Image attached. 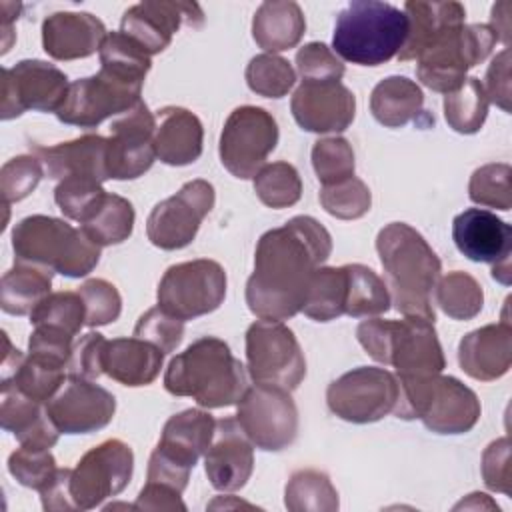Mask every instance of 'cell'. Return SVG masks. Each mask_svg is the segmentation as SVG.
Segmentation results:
<instances>
[{
  "label": "cell",
  "mask_w": 512,
  "mask_h": 512,
  "mask_svg": "<svg viewBox=\"0 0 512 512\" xmlns=\"http://www.w3.org/2000/svg\"><path fill=\"white\" fill-rule=\"evenodd\" d=\"M332 252L330 232L312 216H294L264 232L246 282V304L262 320H288L302 312L314 272Z\"/></svg>",
  "instance_id": "cell-1"
},
{
  "label": "cell",
  "mask_w": 512,
  "mask_h": 512,
  "mask_svg": "<svg viewBox=\"0 0 512 512\" xmlns=\"http://www.w3.org/2000/svg\"><path fill=\"white\" fill-rule=\"evenodd\" d=\"M376 250L396 310L434 322V290L442 264L426 238L406 222H392L378 232Z\"/></svg>",
  "instance_id": "cell-2"
},
{
  "label": "cell",
  "mask_w": 512,
  "mask_h": 512,
  "mask_svg": "<svg viewBox=\"0 0 512 512\" xmlns=\"http://www.w3.org/2000/svg\"><path fill=\"white\" fill-rule=\"evenodd\" d=\"M164 388L174 396L194 398L202 408H224L238 404L248 388V374L224 340L202 336L170 360Z\"/></svg>",
  "instance_id": "cell-3"
},
{
  "label": "cell",
  "mask_w": 512,
  "mask_h": 512,
  "mask_svg": "<svg viewBox=\"0 0 512 512\" xmlns=\"http://www.w3.org/2000/svg\"><path fill=\"white\" fill-rule=\"evenodd\" d=\"M406 36L404 10L378 0H354L336 16L332 52L358 66H378L398 56Z\"/></svg>",
  "instance_id": "cell-4"
},
{
  "label": "cell",
  "mask_w": 512,
  "mask_h": 512,
  "mask_svg": "<svg viewBox=\"0 0 512 512\" xmlns=\"http://www.w3.org/2000/svg\"><path fill=\"white\" fill-rule=\"evenodd\" d=\"M356 338L370 358L394 366L396 378L440 374L446 366L434 322L426 318L362 320L356 328Z\"/></svg>",
  "instance_id": "cell-5"
},
{
  "label": "cell",
  "mask_w": 512,
  "mask_h": 512,
  "mask_svg": "<svg viewBox=\"0 0 512 512\" xmlns=\"http://www.w3.org/2000/svg\"><path fill=\"white\" fill-rule=\"evenodd\" d=\"M396 380L398 400L392 412L398 418H418L436 434H464L476 426L480 400L458 378L430 374Z\"/></svg>",
  "instance_id": "cell-6"
},
{
  "label": "cell",
  "mask_w": 512,
  "mask_h": 512,
  "mask_svg": "<svg viewBox=\"0 0 512 512\" xmlns=\"http://www.w3.org/2000/svg\"><path fill=\"white\" fill-rule=\"evenodd\" d=\"M16 260L42 266L68 278L90 274L100 260V246L82 228L44 214L22 218L12 230Z\"/></svg>",
  "instance_id": "cell-7"
},
{
  "label": "cell",
  "mask_w": 512,
  "mask_h": 512,
  "mask_svg": "<svg viewBox=\"0 0 512 512\" xmlns=\"http://www.w3.org/2000/svg\"><path fill=\"white\" fill-rule=\"evenodd\" d=\"M214 430L216 420L200 408H188L170 416L150 454L148 482L184 492L192 468L212 444Z\"/></svg>",
  "instance_id": "cell-8"
},
{
  "label": "cell",
  "mask_w": 512,
  "mask_h": 512,
  "mask_svg": "<svg viewBox=\"0 0 512 512\" xmlns=\"http://www.w3.org/2000/svg\"><path fill=\"white\" fill-rule=\"evenodd\" d=\"M488 24H460L438 36L416 60L418 80L434 92L458 90L470 68L484 62L496 46Z\"/></svg>",
  "instance_id": "cell-9"
},
{
  "label": "cell",
  "mask_w": 512,
  "mask_h": 512,
  "mask_svg": "<svg viewBox=\"0 0 512 512\" xmlns=\"http://www.w3.org/2000/svg\"><path fill=\"white\" fill-rule=\"evenodd\" d=\"M246 368L254 382L296 390L306 376L304 352L280 320H256L246 330Z\"/></svg>",
  "instance_id": "cell-10"
},
{
  "label": "cell",
  "mask_w": 512,
  "mask_h": 512,
  "mask_svg": "<svg viewBox=\"0 0 512 512\" xmlns=\"http://www.w3.org/2000/svg\"><path fill=\"white\" fill-rule=\"evenodd\" d=\"M226 296V272L216 260L198 258L170 266L158 284V306L180 320L214 312Z\"/></svg>",
  "instance_id": "cell-11"
},
{
  "label": "cell",
  "mask_w": 512,
  "mask_h": 512,
  "mask_svg": "<svg viewBox=\"0 0 512 512\" xmlns=\"http://www.w3.org/2000/svg\"><path fill=\"white\" fill-rule=\"evenodd\" d=\"M236 420L252 446L278 452L290 446L298 434V408L290 390L254 382L238 400Z\"/></svg>",
  "instance_id": "cell-12"
},
{
  "label": "cell",
  "mask_w": 512,
  "mask_h": 512,
  "mask_svg": "<svg viewBox=\"0 0 512 512\" xmlns=\"http://www.w3.org/2000/svg\"><path fill=\"white\" fill-rule=\"evenodd\" d=\"M278 144V124L260 106H238L230 112L220 134V162L236 178L258 174Z\"/></svg>",
  "instance_id": "cell-13"
},
{
  "label": "cell",
  "mask_w": 512,
  "mask_h": 512,
  "mask_svg": "<svg viewBox=\"0 0 512 512\" xmlns=\"http://www.w3.org/2000/svg\"><path fill=\"white\" fill-rule=\"evenodd\" d=\"M142 86L144 82H132L100 68L98 74L70 84L56 118L70 126L96 128L106 118L134 108L142 100Z\"/></svg>",
  "instance_id": "cell-14"
},
{
  "label": "cell",
  "mask_w": 512,
  "mask_h": 512,
  "mask_svg": "<svg viewBox=\"0 0 512 512\" xmlns=\"http://www.w3.org/2000/svg\"><path fill=\"white\" fill-rule=\"evenodd\" d=\"M398 400V380L386 368L358 366L336 378L326 390L332 414L346 422L370 424L390 414Z\"/></svg>",
  "instance_id": "cell-15"
},
{
  "label": "cell",
  "mask_w": 512,
  "mask_h": 512,
  "mask_svg": "<svg viewBox=\"0 0 512 512\" xmlns=\"http://www.w3.org/2000/svg\"><path fill=\"white\" fill-rule=\"evenodd\" d=\"M134 470L132 448L110 438L90 448L72 468L70 474V494L76 510H90L102 504L106 498L120 494Z\"/></svg>",
  "instance_id": "cell-16"
},
{
  "label": "cell",
  "mask_w": 512,
  "mask_h": 512,
  "mask_svg": "<svg viewBox=\"0 0 512 512\" xmlns=\"http://www.w3.org/2000/svg\"><path fill=\"white\" fill-rule=\"evenodd\" d=\"M216 192L208 180L196 178L186 182L174 196L158 202L148 220V240L162 250H180L188 246L214 208Z\"/></svg>",
  "instance_id": "cell-17"
},
{
  "label": "cell",
  "mask_w": 512,
  "mask_h": 512,
  "mask_svg": "<svg viewBox=\"0 0 512 512\" xmlns=\"http://www.w3.org/2000/svg\"><path fill=\"white\" fill-rule=\"evenodd\" d=\"M66 74L44 60H20L12 68H2L0 116L16 118L26 110L58 112L68 94Z\"/></svg>",
  "instance_id": "cell-18"
},
{
  "label": "cell",
  "mask_w": 512,
  "mask_h": 512,
  "mask_svg": "<svg viewBox=\"0 0 512 512\" xmlns=\"http://www.w3.org/2000/svg\"><path fill=\"white\" fill-rule=\"evenodd\" d=\"M452 238L468 260L492 264V278L510 284V224L486 208H466L452 220Z\"/></svg>",
  "instance_id": "cell-19"
},
{
  "label": "cell",
  "mask_w": 512,
  "mask_h": 512,
  "mask_svg": "<svg viewBox=\"0 0 512 512\" xmlns=\"http://www.w3.org/2000/svg\"><path fill=\"white\" fill-rule=\"evenodd\" d=\"M46 410L60 434H88L112 422L116 398L88 378L66 376Z\"/></svg>",
  "instance_id": "cell-20"
},
{
  "label": "cell",
  "mask_w": 512,
  "mask_h": 512,
  "mask_svg": "<svg viewBox=\"0 0 512 512\" xmlns=\"http://www.w3.org/2000/svg\"><path fill=\"white\" fill-rule=\"evenodd\" d=\"M156 118L140 100L116 118L108 138V174L114 180H134L148 172L156 160Z\"/></svg>",
  "instance_id": "cell-21"
},
{
  "label": "cell",
  "mask_w": 512,
  "mask_h": 512,
  "mask_svg": "<svg viewBox=\"0 0 512 512\" xmlns=\"http://www.w3.org/2000/svg\"><path fill=\"white\" fill-rule=\"evenodd\" d=\"M182 24L200 28L204 12L194 2L146 0L130 6L120 22V32L140 44L150 56L162 52L172 42Z\"/></svg>",
  "instance_id": "cell-22"
},
{
  "label": "cell",
  "mask_w": 512,
  "mask_h": 512,
  "mask_svg": "<svg viewBox=\"0 0 512 512\" xmlns=\"http://www.w3.org/2000/svg\"><path fill=\"white\" fill-rule=\"evenodd\" d=\"M290 110L308 132H344L354 120L356 98L336 80H302L292 94Z\"/></svg>",
  "instance_id": "cell-23"
},
{
  "label": "cell",
  "mask_w": 512,
  "mask_h": 512,
  "mask_svg": "<svg viewBox=\"0 0 512 512\" xmlns=\"http://www.w3.org/2000/svg\"><path fill=\"white\" fill-rule=\"evenodd\" d=\"M204 470L212 488L220 492H236L250 480L254 448L236 418L216 420L212 444L204 454Z\"/></svg>",
  "instance_id": "cell-24"
},
{
  "label": "cell",
  "mask_w": 512,
  "mask_h": 512,
  "mask_svg": "<svg viewBox=\"0 0 512 512\" xmlns=\"http://www.w3.org/2000/svg\"><path fill=\"white\" fill-rule=\"evenodd\" d=\"M460 368L474 380L492 382L502 378L512 364V326L504 318L468 332L458 344Z\"/></svg>",
  "instance_id": "cell-25"
},
{
  "label": "cell",
  "mask_w": 512,
  "mask_h": 512,
  "mask_svg": "<svg viewBox=\"0 0 512 512\" xmlns=\"http://www.w3.org/2000/svg\"><path fill=\"white\" fill-rule=\"evenodd\" d=\"M32 154L40 160L48 178L62 180L72 174H82L104 182L108 174V138L100 134H84L80 138L60 142L56 146L30 144Z\"/></svg>",
  "instance_id": "cell-26"
},
{
  "label": "cell",
  "mask_w": 512,
  "mask_h": 512,
  "mask_svg": "<svg viewBox=\"0 0 512 512\" xmlns=\"http://www.w3.org/2000/svg\"><path fill=\"white\" fill-rule=\"evenodd\" d=\"M106 34L102 20L90 12H54L42 22V46L54 60L88 58Z\"/></svg>",
  "instance_id": "cell-27"
},
{
  "label": "cell",
  "mask_w": 512,
  "mask_h": 512,
  "mask_svg": "<svg viewBox=\"0 0 512 512\" xmlns=\"http://www.w3.org/2000/svg\"><path fill=\"white\" fill-rule=\"evenodd\" d=\"M156 158L170 166H186L200 158L204 128L196 114L182 106H164L156 114Z\"/></svg>",
  "instance_id": "cell-28"
},
{
  "label": "cell",
  "mask_w": 512,
  "mask_h": 512,
  "mask_svg": "<svg viewBox=\"0 0 512 512\" xmlns=\"http://www.w3.org/2000/svg\"><path fill=\"white\" fill-rule=\"evenodd\" d=\"M0 422L2 428L12 432L22 446L52 448L60 436V430L48 416L46 404L26 396L12 384H2Z\"/></svg>",
  "instance_id": "cell-29"
},
{
  "label": "cell",
  "mask_w": 512,
  "mask_h": 512,
  "mask_svg": "<svg viewBox=\"0 0 512 512\" xmlns=\"http://www.w3.org/2000/svg\"><path fill=\"white\" fill-rule=\"evenodd\" d=\"M164 352L142 338L106 340L102 354L104 374L124 386H148L160 374Z\"/></svg>",
  "instance_id": "cell-30"
},
{
  "label": "cell",
  "mask_w": 512,
  "mask_h": 512,
  "mask_svg": "<svg viewBox=\"0 0 512 512\" xmlns=\"http://www.w3.org/2000/svg\"><path fill=\"white\" fill-rule=\"evenodd\" d=\"M408 16V36L398 52V60H416L438 36L446 30L466 24V10L460 2H422L410 0L404 4Z\"/></svg>",
  "instance_id": "cell-31"
},
{
  "label": "cell",
  "mask_w": 512,
  "mask_h": 512,
  "mask_svg": "<svg viewBox=\"0 0 512 512\" xmlns=\"http://www.w3.org/2000/svg\"><path fill=\"white\" fill-rule=\"evenodd\" d=\"M306 30L302 8L292 0L262 2L254 12L252 38L268 54L294 48Z\"/></svg>",
  "instance_id": "cell-32"
},
{
  "label": "cell",
  "mask_w": 512,
  "mask_h": 512,
  "mask_svg": "<svg viewBox=\"0 0 512 512\" xmlns=\"http://www.w3.org/2000/svg\"><path fill=\"white\" fill-rule=\"evenodd\" d=\"M424 106L420 86L406 76L380 80L370 94V112L386 128H400L416 120Z\"/></svg>",
  "instance_id": "cell-33"
},
{
  "label": "cell",
  "mask_w": 512,
  "mask_h": 512,
  "mask_svg": "<svg viewBox=\"0 0 512 512\" xmlns=\"http://www.w3.org/2000/svg\"><path fill=\"white\" fill-rule=\"evenodd\" d=\"M52 274V270H46L42 266L16 260V264L2 276V310L12 316L30 314L50 294Z\"/></svg>",
  "instance_id": "cell-34"
},
{
  "label": "cell",
  "mask_w": 512,
  "mask_h": 512,
  "mask_svg": "<svg viewBox=\"0 0 512 512\" xmlns=\"http://www.w3.org/2000/svg\"><path fill=\"white\" fill-rule=\"evenodd\" d=\"M134 230V206L118 196L106 192L100 206L82 222V232L100 248L122 244Z\"/></svg>",
  "instance_id": "cell-35"
},
{
  "label": "cell",
  "mask_w": 512,
  "mask_h": 512,
  "mask_svg": "<svg viewBox=\"0 0 512 512\" xmlns=\"http://www.w3.org/2000/svg\"><path fill=\"white\" fill-rule=\"evenodd\" d=\"M348 278L344 266H324L312 276L302 312L316 322H330L344 314Z\"/></svg>",
  "instance_id": "cell-36"
},
{
  "label": "cell",
  "mask_w": 512,
  "mask_h": 512,
  "mask_svg": "<svg viewBox=\"0 0 512 512\" xmlns=\"http://www.w3.org/2000/svg\"><path fill=\"white\" fill-rule=\"evenodd\" d=\"M348 278L344 314L352 318L378 316L390 310V292L386 282L364 264H344Z\"/></svg>",
  "instance_id": "cell-37"
},
{
  "label": "cell",
  "mask_w": 512,
  "mask_h": 512,
  "mask_svg": "<svg viewBox=\"0 0 512 512\" xmlns=\"http://www.w3.org/2000/svg\"><path fill=\"white\" fill-rule=\"evenodd\" d=\"M488 106L490 100L484 84L476 76H470L458 90L444 96V118L452 130L474 134L484 126Z\"/></svg>",
  "instance_id": "cell-38"
},
{
  "label": "cell",
  "mask_w": 512,
  "mask_h": 512,
  "mask_svg": "<svg viewBox=\"0 0 512 512\" xmlns=\"http://www.w3.org/2000/svg\"><path fill=\"white\" fill-rule=\"evenodd\" d=\"M284 504L292 512H334L338 510V492L328 474L312 468L298 470L286 484Z\"/></svg>",
  "instance_id": "cell-39"
},
{
  "label": "cell",
  "mask_w": 512,
  "mask_h": 512,
  "mask_svg": "<svg viewBox=\"0 0 512 512\" xmlns=\"http://www.w3.org/2000/svg\"><path fill=\"white\" fill-rule=\"evenodd\" d=\"M434 300L442 312L454 320H470L480 314L484 304V292L480 282L462 270H452L440 276Z\"/></svg>",
  "instance_id": "cell-40"
},
{
  "label": "cell",
  "mask_w": 512,
  "mask_h": 512,
  "mask_svg": "<svg viewBox=\"0 0 512 512\" xmlns=\"http://www.w3.org/2000/svg\"><path fill=\"white\" fill-rule=\"evenodd\" d=\"M100 68L132 82H144L152 56L122 32H108L100 50Z\"/></svg>",
  "instance_id": "cell-41"
},
{
  "label": "cell",
  "mask_w": 512,
  "mask_h": 512,
  "mask_svg": "<svg viewBox=\"0 0 512 512\" xmlns=\"http://www.w3.org/2000/svg\"><path fill=\"white\" fill-rule=\"evenodd\" d=\"M254 192L268 208H288L300 200L302 180L292 164L280 160L264 164L258 170L254 176Z\"/></svg>",
  "instance_id": "cell-42"
},
{
  "label": "cell",
  "mask_w": 512,
  "mask_h": 512,
  "mask_svg": "<svg viewBox=\"0 0 512 512\" xmlns=\"http://www.w3.org/2000/svg\"><path fill=\"white\" fill-rule=\"evenodd\" d=\"M246 84L264 98H282L296 84V70L278 54H258L246 66Z\"/></svg>",
  "instance_id": "cell-43"
},
{
  "label": "cell",
  "mask_w": 512,
  "mask_h": 512,
  "mask_svg": "<svg viewBox=\"0 0 512 512\" xmlns=\"http://www.w3.org/2000/svg\"><path fill=\"white\" fill-rule=\"evenodd\" d=\"M32 326H54L76 336L86 326V306L82 296L76 292H50L32 312Z\"/></svg>",
  "instance_id": "cell-44"
},
{
  "label": "cell",
  "mask_w": 512,
  "mask_h": 512,
  "mask_svg": "<svg viewBox=\"0 0 512 512\" xmlns=\"http://www.w3.org/2000/svg\"><path fill=\"white\" fill-rule=\"evenodd\" d=\"M104 196L106 190L102 188V182L82 174L66 176L54 188V202L62 214L80 224L100 206Z\"/></svg>",
  "instance_id": "cell-45"
},
{
  "label": "cell",
  "mask_w": 512,
  "mask_h": 512,
  "mask_svg": "<svg viewBox=\"0 0 512 512\" xmlns=\"http://www.w3.org/2000/svg\"><path fill=\"white\" fill-rule=\"evenodd\" d=\"M512 170L508 164H484L470 176L468 196L474 204L508 212L512 208Z\"/></svg>",
  "instance_id": "cell-46"
},
{
  "label": "cell",
  "mask_w": 512,
  "mask_h": 512,
  "mask_svg": "<svg viewBox=\"0 0 512 512\" xmlns=\"http://www.w3.org/2000/svg\"><path fill=\"white\" fill-rule=\"evenodd\" d=\"M66 376H68L66 368L38 360L28 354L24 358V362L20 364V368L16 370V374L2 384H12L26 396L46 404L56 394V390L62 386Z\"/></svg>",
  "instance_id": "cell-47"
},
{
  "label": "cell",
  "mask_w": 512,
  "mask_h": 512,
  "mask_svg": "<svg viewBox=\"0 0 512 512\" xmlns=\"http://www.w3.org/2000/svg\"><path fill=\"white\" fill-rule=\"evenodd\" d=\"M312 166L322 186H332L354 176V150L346 138H322L312 148Z\"/></svg>",
  "instance_id": "cell-48"
},
{
  "label": "cell",
  "mask_w": 512,
  "mask_h": 512,
  "mask_svg": "<svg viewBox=\"0 0 512 512\" xmlns=\"http://www.w3.org/2000/svg\"><path fill=\"white\" fill-rule=\"evenodd\" d=\"M320 204L328 214L340 220H356L370 210L372 196L370 188L360 178L352 176L344 182L322 186Z\"/></svg>",
  "instance_id": "cell-49"
},
{
  "label": "cell",
  "mask_w": 512,
  "mask_h": 512,
  "mask_svg": "<svg viewBox=\"0 0 512 512\" xmlns=\"http://www.w3.org/2000/svg\"><path fill=\"white\" fill-rule=\"evenodd\" d=\"M8 470L22 486L40 492L54 478L58 466L50 454V448L20 444V448L14 450L8 458Z\"/></svg>",
  "instance_id": "cell-50"
},
{
  "label": "cell",
  "mask_w": 512,
  "mask_h": 512,
  "mask_svg": "<svg viewBox=\"0 0 512 512\" xmlns=\"http://www.w3.org/2000/svg\"><path fill=\"white\" fill-rule=\"evenodd\" d=\"M78 294L86 306V326H106L118 320L122 312V298L114 284L104 278H90L80 288Z\"/></svg>",
  "instance_id": "cell-51"
},
{
  "label": "cell",
  "mask_w": 512,
  "mask_h": 512,
  "mask_svg": "<svg viewBox=\"0 0 512 512\" xmlns=\"http://www.w3.org/2000/svg\"><path fill=\"white\" fill-rule=\"evenodd\" d=\"M44 168L34 154H22L10 158L0 170V192L4 204L26 198L40 182Z\"/></svg>",
  "instance_id": "cell-52"
},
{
  "label": "cell",
  "mask_w": 512,
  "mask_h": 512,
  "mask_svg": "<svg viewBox=\"0 0 512 512\" xmlns=\"http://www.w3.org/2000/svg\"><path fill=\"white\" fill-rule=\"evenodd\" d=\"M134 336L142 338L156 348H160L164 354H170L178 348L184 336V320L168 314L160 306H154L146 310L136 326H134Z\"/></svg>",
  "instance_id": "cell-53"
},
{
  "label": "cell",
  "mask_w": 512,
  "mask_h": 512,
  "mask_svg": "<svg viewBox=\"0 0 512 512\" xmlns=\"http://www.w3.org/2000/svg\"><path fill=\"white\" fill-rule=\"evenodd\" d=\"M296 68L302 80H336L344 76L342 60L324 42L304 44L296 52Z\"/></svg>",
  "instance_id": "cell-54"
},
{
  "label": "cell",
  "mask_w": 512,
  "mask_h": 512,
  "mask_svg": "<svg viewBox=\"0 0 512 512\" xmlns=\"http://www.w3.org/2000/svg\"><path fill=\"white\" fill-rule=\"evenodd\" d=\"M72 348H74V336L54 326H34L28 340L30 356L62 366L66 368V372H68Z\"/></svg>",
  "instance_id": "cell-55"
},
{
  "label": "cell",
  "mask_w": 512,
  "mask_h": 512,
  "mask_svg": "<svg viewBox=\"0 0 512 512\" xmlns=\"http://www.w3.org/2000/svg\"><path fill=\"white\" fill-rule=\"evenodd\" d=\"M482 478L484 484L494 490L510 496L512 488V470H510V440L498 438L488 444L482 454Z\"/></svg>",
  "instance_id": "cell-56"
},
{
  "label": "cell",
  "mask_w": 512,
  "mask_h": 512,
  "mask_svg": "<svg viewBox=\"0 0 512 512\" xmlns=\"http://www.w3.org/2000/svg\"><path fill=\"white\" fill-rule=\"evenodd\" d=\"M104 344H106V338L100 332L84 334L72 348V356L68 362V376H82L88 380L102 376Z\"/></svg>",
  "instance_id": "cell-57"
},
{
  "label": "cell",
  "mask_w": 512,
  "mask_h": 512,
  "mask_svg": "<svg viewBox=\"0 0 512 512\" xmlns=\"http://www.w3.org/2000/svg\"><path fill=\"white\" fill-rule=\"evenodd\" d=\"M484 90L490 102L500 106L504 112H510V50L508 48H504L492 60L486 72Z\"/></svg>",
  "instance_id": "cell-58"
},
{
  "label": "cell",
  "mask_w": 512,
  "mask_h": 512,
  "mask_svg": "<svg viewBox=\"0 0 512 512\" xmlns=\"http://www.w3.org/2000/svg\"><path fill=\"white\" fill-rule=\"evenodd\" d=\"M134 510H186V504L182 502V492L168 488L164 484L146 482L140 490L136 502L132 504Z\"/></svg>",
  "instance_id": "cell-59"
},
{
  "label": "cell",
  "mask_w": 512,
  "mask_h": 512,
  "mask_svg": "<svg viewBox=\"0 0 512 512\" xmlns=\"http://www.w3.org/2000/svg\"><path fill=\"white\" fill-rule=\"evenodd\" d=\"M70 468H58L54 478L40 490L42 508L48 512H66L76 510L72 494H70Z\"/></svg>",
  "instance_id": "cell-60"
},
{
  "label": "cell",
  "mask_w": 512,
  "mask_h": 512,
  "mask_svg": "<svg viewBox=\"0 0 512 512\" xmlns=\"http://www.w3.org/2000/svg\"><path fill=\"white\" fill-rule=\"evenodd\" d=\"M510 2H498L492 6V22L488 24L490 30L494 32L496 40L502 42L504 46H508L510 42Z\"/></svg>",
  "instance_id": "cell-61"
},
{
  "label": "cell",
  "mask_w": 512,
  "mask_h": 512,
  "mask_svg": "<svg viewBox=\"0 0 512 512\" xmlns=\"http://www.w3.org/2000/svg\"><path fill=\"white\" fill-rule=\"evenodd\" d=\"M2 344H4V352H2V364H0V372H2V382H6V380H10L14 374H16V370L20 368V364L24 362V354L18 350V348H14L12 344H10V340H8V334L2 330Z\"/></svg>",
  "instance_id": "cell-62"
},
{
  "label": "cell",
  "mask_w": 512,
  "mask_h": 512,
  "mask_svg": "<svg viewBox=\"0 0 512 512\" xmlns=\"http://www.w3.org/2000/svg\"><path fill=\"white\" fill-rule=\"evenodd\" d=\"M470 498L474 500V502H470V500H462L460 504H456V508H494V510H498V504L496 502H492L486 494H482V492H474V494H470Z\"/></svg>",
  "instance_id": "cell-63"
}]
</instances>
